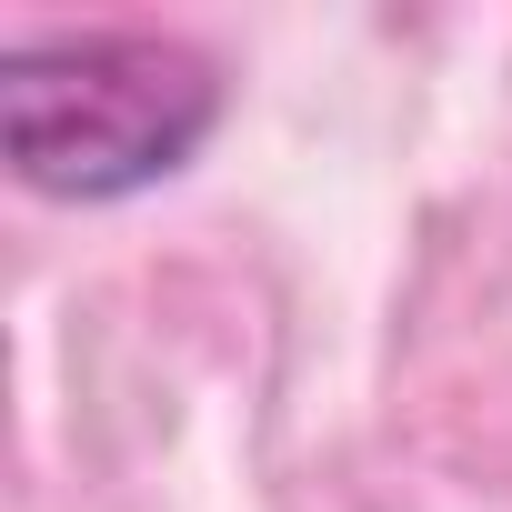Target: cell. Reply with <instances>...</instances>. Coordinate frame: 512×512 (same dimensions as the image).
<instances>
[{
	"label": "cell",
	"instance_id": "obj_1",
	"mask_svg": "<svg viewBox=\"0 0 512 512\" xmlns=\"http://www.w3.org/2000/svg\"><path fill=\"white\" fill-rule=\"evenodd\" d=\"M221 131V71L171 31H31L0 51V151L41 201H131Z\"/></svg>",
	"mask_w": 512,
	"mask_h": 512
}]
</instances>
